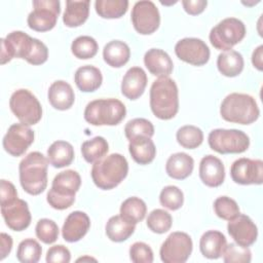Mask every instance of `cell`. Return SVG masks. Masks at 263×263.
I'll return each mask as SVG.
<instances>
[{
	"mask_svg": "<svg viewBox=\"0 0 263 263\" xmlns=\"http://www.w3.org/2000/svg\"><path fill=\"white\" fill-rule=\"evenodd\" d=\"M14 58L26 60L34 66L42 65L47 61L48 48L42 41L27 33L13 31L1 39V64L4 65Z\"/></svg>",
	"mask_w": 263,
	"mask_h": 263,
	"instance_id": "1",
	"label": "cell"
},
{
	"mask_svg": "<svg viewBox=\"0 0 263 263\" xmlns=\"http://www.w3.org/2000/svg\"><path fill=\"white\" fill-rule=\"evenodd\" d=\"M150 108L161 120L176 116L179 110V91L176 82L170 77H158L150 88Z\"/></svg>",
	"mask_w": 263,
	"mask_h": 263,
	"instance_id": "2",
	"label": "cell"
},
{
	"mask_svg": "<svg viewBox=\"0 0 263 263\" xmlns=\"http://www.w3.org/2000/svg\"><path fill=\"white\" fill-rule=\"evenodd\" d=\"M47 167L48 159L38 151L30 152L22 159L18 165L20 183L27 193L38 195L46 189Z\"/></svg>",
	"mask_w": 263,
	"mask_h": 263,
	"instance_id": "3",
	"label": "cell"
},
{
	"mask_svg": "<svg viewBox=\"0 0 263 263\" xmlns=\"http://www.w3.org/2000/svg\"><path fill=\"white\" fill-rule=\"evenodd\" d=\"M128 163L126 158L119 153H112L93 162L91 179L97 187L110 190L118 186L127 176Z\"/></svg>",
	"mask_w": 263,
	"mask_h": 263,
	"instance_id": "4",
	"label": "cell"
},
{
	"mask_svg": "<svg viewBox=\"0 0 263 263\" xmlns=\"http://www.w3.org/2000/svg\"><path fill=\"white\" fill-rule=\"evenodd\" d=\"M220 114L226 121L251 124L260 116V110L256 100L247 93L232 92L225 97L221 103Z\"/></svg>",
	"mask_w": 263,
	"mask_h": 263,
	"instance_id": "5",
	"label": "cell"
},
{
	"mask_svg": "<svg viewBox=\"0 0 263 263\" xmlns=\"http://www.w3.org/2000/svg\"><path fill=\"white\" fill-rule=\"evenodd\" d=\"M81 185L80 175L74 170L59 173L47 192V202L55 210H66L75 201V194Z\"/></svg>",
	"mask_w": 263,
	"mask_h": 263,
	"instance_id": "6",
	"label": "cell"
},
{
	"mask_svg": "<svg viewBox=\"0 0 263 263\" xmlns=\"http://www.w3.org/2000/svg\"><path fill=\"white\" fill-rule=\"evenodd\" d=\"M124 104L113 98L89 102L84 110V119L91 125H116L125 117Z\"/></svg>",
	"mask_w": 263,
	"mask_h": 263,
	"instance_id": "7",
	"label": "cell"
},
{
	"mask_svg": "<svg viewBox=\"0 0 263 263\" xmlns=\"http://www.w3.org/2000/svg\"><path fill=\"white\" fill-rule=\"evenodd\" d=\"M245 24L236 17H227L218 23L210 32L212 45L219 50H230L246 36Z\"/></svg>",
	"mask_w": 263,
	"mask_h": 263,
	"instance_id": "8",
	"label": "cell"
},
{
	"mask_svg": "<svg viewBox=\"0 0 263 263\" xmlns=\"http://www.w3.org/2000/svg\"><path fill=\"white\" fill-rule=\"evenodd\" d=\"M209 146L220 154L242 153L250 146L249 136L239 129H213L208 137Z\"/></svg>",
	"mask_w": 263,
	"mask_h": 263,
	"instance_id": "9",
	"label": "cell"
},
{
	"mask_svg": "<svg viewBox=\"0 0 263 263\" xmlns=\"http://www.w3.org/2000/svg\"><path fill=\"white\" fill-rule=\"evenodd\" d=\"M9 107L21 123L28 126L38 123L42 117L41 104L28 89L15 90L10 97Z\"/></svg>",
	"mask_w": 263,
	"mask_h": 263,
	"instance_id": "10",
	"label": "cell"
},
{
	"mask_svg": "<svg viewBox=\"0 0 263 263\" xmlns=\"http://www.w3.org/2000/svg\"><path fill=\"white\" fill-rule=\"evenodd\" d=\"M33 8L27 18L30 29L46 32L54 28L61 12L59 0H34Z\"/></svg>",
	"mask_w": 263,
	"mask_h": 263,
	"instance_id": "11",
	"label": "cell"
},
{
	"mask_svg": "<svg viewBox=\"0 0 263 263\" xmlns=\"http://www.w3.org/2000/svg\"><path fill=\"white\" fill-rule=\"evenodd\" d=\"M192 249L193 243L189 234L176 231L162 242L159 251L160 259L164 263H184L190 257Z\"/></svg>",
	"mask_w": 263,
	"mask_h": 263,
	"instance_id": "12",
	"label": "cell"
},
{
	"mask_svg": "<svg viewBox=\"0 0 263 263\" xmlns=\"http://www.w3.org/2000/svg\"><path fill=\"white\" fill-rule=\"evenodd\" d=\"M132 22L135 30L142 35L154 33L160 25V14L156 5L150 0L138 1L132 10Z\"/></svg>",
	"mask_w": 263,
	"mask_h": 263,
	"instance_id": "13",
	"label": "cell"
},
{
	"mask_svg": "<svg viewBox=\"0 0 263 263\" xmlns=\"http://www.w3.org/2000/svg\"><path fill=\"white\" fill-rule=\"evenodd\" d=\"M176 55L183 62L193 66H202L210 60V48L199 38L187 37L179 40L175 45Z\"/></svg>",
	"mask_w": 263,
	"mask_h": 263,
	"instance_id": "14",
	"label": "cell"
},
{
	"mask_svg": "<svg viewBox=\"0 0 263 263\" xmlns=\"http://www.w3.org/2000/svg\"><path fill=\"white\" fill-rule=\"evenodd\" d=\"M232 180L240 185H261L263 183V161L241 157L230 167Z\"/></svg>",
	"mask_w": 263,
	"mask_h": 263,
	"instance_id": "15",
	"label": "cell"
},
{
	"mask_svg": "<svg viewBox=\"0 0 263 263\" xmlns=\"http://www.w3.org/2000/svg\"><path fill=\"white\" fill-rule=\"evenodd\" d=\"M34 132L26 124L14 123L3 138L4 150L12 156L23 155L34 142Z\"/></svg>",
	"mask_w": 263,
	"mask_h": 263,
	"instance_id": "16",
	"label": "cell"
},
{
	"mask_svg": "<svg viewBox=\"0 0 263 263\" xmlns=\"http://www.w3.org/2000/svg\"><path fill=\"white\" fill-rule=\"evenodd\" d=\"M1 214L5 224L13 231H23L31 223V214L28 203L21 198L1 204Z\"/></svg>",
	"mask_w": 263,
	"mask_h": 263,
	"instance_id": "17",
	"label": "cell"
},
{
	"mask_svg": "<svg viewBox=\"0 0 263 263\" xmlns=\"http://www.w3.org/2000/svg\"><path fill=\"white\" fill-rule=\"evenodd\" d=\"M227 230L235 243L241 247L252 246L258 236L256 224L249 216L243 214H239L230 220L227 225Z\"/></svg>",
	"mask_w": 263,
	"mask_h": 263,
	"instance_id": "18",
	"label": "cell"
},
{
	"mask_svg": "<svg viewBox=\"0 0 263 263\" xmlns=\"http://www.w3.org/2000/svg\"><path fill=\"white\" fill-rule=\"evenodd\" d=\"M90 227L88 216L81 211H75L68 215L63 228V238L68 242H76L85 236Z\"/></svg>",
	"mask_w": 263,
	"mask_h": 263,
	"instance_id": "19",
	"label": "cell"
},
{
	"mask_svg": "<svg viewBox=\"0 0 263 263\" xmlns=\"http://www.w3.org/2000/svg\"><path fill=\"white\" fill-rule=\"evenodd\" d=\"M199 178L209 187H219L225 179L223 162L214 155H205L199 163Z\"/></svg>",
	"mask_w": 263,
	"mask_h": 263,
	"instance_id": "20",
	"label": "cell"
},
{
	"mask_svg": "<svg viewBox=\"0 0 263 263\" xmlns=\"http://www.w3.org/2000/svg\"><path fill=\"white\" fill-rule=\"evenodd\" d=\"M147 85V75L140 67H132L124 74L121 82V92L129 100H137L143 93Z\"/></svg>",
	"mask_w": 263,
	"mask_h": 263,
	"instance_id": "21",
	"label": "cell"
},
{
	"mask_svg": "<svg viewBox=\"0 0 263 263\" xmlns=\"http://www.w3.org/2000/svg\"><path fill=\"white\" fill-rule=\"evenodd\" d=\"M144 64L152 75L158 77H168L174 68L171 57L167 52L159 48H151L146 51Z\"/></svg>",
	"mask_w": 263,
	"mask_h": 263,
	"instance_id": "22",
	"label": "cell"
},
{
	"mask_svg": "<svg viewBox=\"0 0 263 263\" xmlns=\"http://www.w3.org/2000/svg\"><path fill=\"white\" fill-rule=\"evenodd\" d=\"M47 98L54 109L65 111L73 106L75 93L68 82L64 80H57L49 86Z\"/></svg>",
	"mask_w": 263,
	"mask_h": 263,
	"instance_id": "23",
	"label": "cell"
},
{
	"mask_svg": "<svg viewBox=\"0 0 263 263\" xmlns=\"http://www.w3.org/2000/svg\"><path fill=\"white\" fill-rule=\"evenodd\" d=\"M227 245L225 235L218 230L204 232L199 240V250L203 257L208 259H218L222 256Z\"/></svg>",
	"mask_w": 263,
	"mask_h": 263,
	"instance_id": "24",
	"label": "cell"
},
{
	"mask_svg": "<svg viewBox=\"0 0 263 263\" xmlns=\"http://www.w3.org/2000/svg\"><path fill=\"white\" fill-rule=\"evenodd\" d=\"M194 167L193 158L184 152L172 154L166 160L165 172L176 180H184L189 177Z\"/></svg>",
	"mask_w": 263,
	"mask_h": 263,
	"instance_id": "25",
	"label": "cell"
},
{
	"mask_svg": "<svg viewBox=\"0 0 263 263\" xmlns=\"http://www.w3.org/2000/svg\"><path fill=\"white\" fill-rule=\"evenodd\" d=\"M76 86L83 92L97 90L103 82V76L99 68L90 65L79 67L74 75Z\"/></svg>",
	"mask_w": 263,
	"mask_h": 263,
	"instance_id": "26",
	"label": "cell"
},
{
	"mask_svg": "<svg viewBox=\"0 0 263 263\" xmlns=\"http://www.w3.org/2000/svg\"><path fill=\"white\" fill-rule=\"evenodd\" d=\"M88 0L66 1V8L63 14V23L69 28H76L84 24L89 14Z\"/></svg>",
	"mask_w": 263,
	"mask_h": 263,
	"instance_id": "27",
	"label": "cell"
},
{
	"mask_svg": "<svg viewBox=\"0 0 263 263\" xmlns=\"http://www.w3.org/2000/svg\"><path fill=\"white\" fill-rule=\"evenodd\" d=\"M128 151L133 159L139 164L152 162L156 155V147L151 138L141 137L129 141Z\"/></svg>",
	"mask_w": 263,
	"mask_h": 263,
	"instance_id": "28",
	"label": "cell"
},
{
	"mask_svg": "<svg viewBox=\"0 0 263 263\" xmlns=\"http://www.w3.org/2000/svg\"><path fill=\"white\" fill-rule=\"evenodd\" d=\"M129 57L130 49L123 41L112 40L104 46V61L113 68H120L124 66L129 61Z\"/></svg>",
	"mask_w": 263,
	"mask_h": 263,
	"instance_id": "29",
	"label": "cell"
},
{
	"mask_svg": "<svg viewBox=\"0 0 263 263\" xmlns=\"http://www.w3.org/2000/svg\"><path fill=\"white\" fill-rule=\"evenodd\" d=\"M48 162L57 168L68 166L74 159V148L66 141H55L47 149Z\"/></svg>",
	"mask_w": 263,
	"mask_h": 263,
	"instance_id": "30",
	"label": "cell"
},
{
	"mask_svg": "<svg viewBox=\"0 0 263 263\" xmlns=\"http://www.w3.org/2000/svg\"><path fill=\"white\" fill-rule=\"evenodd\" d=\"M243 58L236 50H226L221 52L217 59V68L219 72L226 77H235L243 70Z\"/></svg>",
	"mask_w": 263,
	"mask_h": 263,
	"instance_id": "31",
	"label": "cell"
},
{
	"mask_svg": "<svg viewBox=\"0 0 263 263\" xmlns=\"http://www.w3.org/2000/svg\"><path fill=\"white\" fill-rule=\"evenodd\" d=\"M136 225L124 220L120 215L112 216L106 224V234L114 242H121L129 238L135 232Z\"/></svg>",
	"mask_w": 263,
	"mask_h": 263,
	"instance_id": "32",
	"label": "cell"
},
{
	"mask_svg": "<svg viewBox=\"0 0 263 263\" xmlns=\"http://www.w3.org/2000/svg\"><path fill=\"white\" fill-rule=\"evenodd\" d=\"M146 213L147 205L145 201L136 196L128 197L120 205V216L135 225L145 218Z\"/></svg>",
	"mask_w": 263,
	"mask_h": 263,
	"instance_id": "33",
	"label": "cell"
},
{
	"mask_svg": "<svg viewBox=\"0 0 263 263\" xmlns=\"http://www.w3.org/2000/svg\"><path fill=\"white\" fill-rule=\"evenodd\" d=\"M108 150L109 145L107 140L99 136L83 142L81 145L82 156L88 163H93L103 158L108 153Z\"/></svg>",
	"mask_w": 263,
	"mask_h": 263,
	"instance_id": "34",
	"label": "cell"
},
{
	"mask_svg": "<svg viewBox=\"0 0 263 263\" xmlns=\"http://www.w3.org/2000/svg\"><path fill=\"white\" fill-rule=\"evenodd\" d=\"M97 13L103 18H119L128 8L126 0H97L95 2Z\"/></svg>",
	"mask_w": 263,
	"mask_h": 263,
	"instance_id": "35",
	"label": "cell"
},
{
	"mask_svg": "<svg viewBox=\"0 0 263 263\" xmlns=\"http://www.w3.org/2000/svg\"><path fill=\"white\" fill-rule=\"evenodd\" d=\"M177 142L186 149H195L203 141L202 130L195 125L181 126L176 134Z\"/></svg>",
	"mask_w": 263,
	"mask_h": 263,
	"instance_id": "36",
	"label": "cell"
},
{
	"mask_svg": "<svg viewBox=\"0 0 263 263\" xmlns=\"http://www.w3.org/2000/svg\"><path fill=\"white\" fill-rule=\"evenodd\" d=\"M99 49V45L95 38L83 35L75 38L71 44L72 53L80 60H87L93 58Z\"/></svg>",
	"mask_w": 263,
	"mask_h": 263,
	"instance_id": "37",
	"label": "cell"
},
{
	"mask_svg": "<svg viewBox=\"0 0 263 263\" xmlns=\"http://www.w3.org/2000/svg\"><path fill=\"white\" fill-rule=\"evenodd\" d=\"M124 134L128 141L141 137L152 138L154 135V126L151 121L145 118H134L124 126Z\"/></svg>",
	"mask_w": 263,
	"mask_h": 263,
	"instance_id": "38",
	"label": "cell"
},
{
	"mask_svg": "<svg viewBox=\"0 0 263 263\" xmlns=\"http://www.w3.org/2000/svg\"><path fill=\"white\" fill-rule=\"evenodd\" d=\"M41 254V246L33 238L22 240L16 250V258L22 263H36L39 261Z\"/></svg>",
	"mask_w": 263,
	"mask_h": 263,
	"instance_id": "39",
	"label": "cell"
},
{
	"mask_svg": "<svg viewBox=\"0 0 263 263\" xmlns=\"http://www.w3.org/2000/svg\"><path fill=\"white\" fill-rule=\"evenodd\" d=\"M148 228L158 234L167 232L173 224V218L171 214L162 209H155L147 217Z\"/></svg>",
	"mask_w": 263,
	"mask_h": 263,
	"instance_id": "40",
	"label": "cell"
},
{
	"mask_svg": "<svg viewBox=\"0 0 263 263\" xmlns=\"http://www.w3.org/2000/svg\"><path fill=\"white\" fill-rule=\"evenodd\" d=\"M160 204L171 211L179 210L184 202V194L182 190L174 185L165 186L159 194Z\"/></svg>",
	"mask_w": 263,
	"mask_h": 263,
	"instance_id": "41",
	"label": "cell"
},
{
	"mask_svg": "<svg viewBox=\"0 0 263 263\" xmlns=\"http://www.w3.org/2000/svg\"><path fill=\"white\" fill-rule=\"evenodd\" d=\"M214 211L219 218L227 221L232 220L240 214L237 202L228 196L218 197L214 201Z\"/></svg>",
	"mask_w": 263,
	"mask_h": 263,
	"instance_id": "42",
	"label": "cell"
},
{
	"mask_svg": "<svg viewBox=\"0 0 263 263\" xmlns=\"http://www.w3.org/2000/svg\"><path fill=\"white\" fill-rule=\"evenodd\" d=\"M222 256L224 262L227 263H249L252 260L249 247H241L235 242L226 245Z\"/></svg>",
	"mask_w": 263,
	"mask_h": 263,
	"instance_id": "43",
	"label": "cell"
},
{
	"mask_svg": "<svg viewBox=\"0 0 263 263\" xmlns=\"http://www.w3.org/2000/svg\"><path fill=\"white\" fill-rule=\"evenodd\" d=\"M36 236L46 245L53 243L59 237V227L57 223L50 219H40L35 227Z\"/></svg>",
	"mask_w": 263,
	"mask_h": 263,
	"instance_id": "44",
	"label": "cell"
},
{
	"mask_svg": "<svg viewBox=\"0 0 263 263\" xmlns=\"http://www.w3.org/2000/svg\"><path fill=\"white\" fill-rule=\"evenodd\" d=\"M129 258L135 263H152L153 251L147 243L137 241L129 248Z\"/></svg>",
	"mask_w": 263,
	"mask_h": 263,
	"instance_id": "45",
	"label": "cell"
},
{
	"mask_svg": "<svg viewBox=\"0 0 263 263\" xmlns=\"http://www.w3.org/2000/svg\"><path fill=\"white\" fill-rule=\"evenodd\" d=\"M45 260L47 263H69L71 260V253L63 245L52 246L48 249Z\"/></svg>",
	"mask_w": 263,
	"mask_h": 263,
	"instance_id": "46",
	"label": "cell"
},
{
	"mask_svg": "<svg viewBox=\"0 0 263 263\" xmlns=\"http://www.w3.org/2000/svg\"><path fill=\"white\" fill-rule=\"evenodd\" d=\"M17 198V191L14 185L6 180L0 182V204H5Z\"/></svg>",
	"mask_w": 263,
	"mask_h": 263,
	"instance_id": "47",
	"label": "cell"
},
{
	"mask_svg": "<svg viewBox=\"0 0 263 263\" xmlns=\"http://www.w3.org/2000/svg\"><path fill=\"white\" fill-rule=\"evenodd\" d=\"M182 5L187 13L191 15H196L204 10L208 2L205 0H183Z\"/></svg>",
	"mask_w": 263,
	"mask_h": 263,
	"instance_id": "48",
	"label": "cell"
},
{
	"mask_svg": "<svg viewBox=\"0 0 263 263\" xmlns=\"http://www.w3.org/2000/svg\"><path fill=\"white\" fill-rule=\"evenodd\" d=\"M0 260H3L5 257H7L12 249V238L7 233L2 232L0 234Z\"/></svg>",
	"mask_w": 263,
	"mask_h": 263,
	"instance_id": "49",
	"label": "cell"
},
{
	"mask_svg": "<svg viewBox=\"0 0 263 263\" xmlns=\"http://www.w3.org/2000/svg\"><path fill=\"white\" fill-rule=\"evenodd\" d=\"M263 45H259L252 54V63L253 66L259 70L262 71L263 70Z\"/></svg>",
	"mask_w": 263,
	"mask_h": 263,
	"instance_id": "50",
	"label": "cell"
},
{
	"mask_svg": "<svg viewBox=\"0 0 263 263\" xmlns=\"http://www.w3.org/2000/svg\"><path fill=\"white\" fill-rule=\"evenodd\" d=\"M79 261H97L95 258H91V257H87V256H85V257H81V258H78L77 259V262H79Z\"/></svg>",
	"mask_w": 263,
	"mask_h": 263,
	"instance_id": "51",
	"label": "cell"
}]
</instances>
